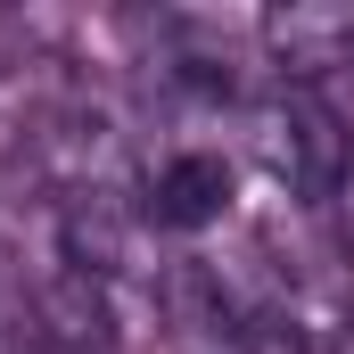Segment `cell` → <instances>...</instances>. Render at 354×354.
I'll return each instance as SVG.
<instances>
[{
    "label": "cell",
    "instance_id": "6da1fadb",
    "mask_svg": "<svg viewBox=\"0 0 354 354\" xmlns=\"http://www.w3.org/2000/svg\"><path fill=\"white\" fill-rule=\"evenodd\" d=\"M256 149H264V165H272L280 189H297V198H346L354 132H346V115L322 91H305V83L272 91L264 107H256Z\"/></svg>",
    "mask_w": 354,
    "mask_h": 354
},
{
    "label": "cell",
    "instance_id": "7a4b0ae2",
    "mask_svg": "<svg viewBox=\"0 0 354 354\" xmlns=\"http://www.w3.org/2000/svg\"><path fill=\"white\" fill-rule=\"evenodd\" d=\"M25 338L50 346V354H115V305H107L99 280L58 272V280L33 297V330H25Z\"/></svg>",
    "mask_w": 354,
    "mask_h": 354
},
{
    "label": "cell",
    "instance_id": "3957f363",
    "mask_svg": "<svg viewBox=\"0 0 354 354\" xmlns=\"http://www.w3.org/2000/svg\"><path fill=\"white\" fill-rule=\"evenodd\" d=\"M223 214H231V165L214 149H181V157L157 165V181H149V223L157 231H206Z\"/></svg>",
    "mask_w": 354,
    "mask_h": 354
},
{
    "label": "cell",
    "instance_id": "277c9868",
    "mask_svg": "<svg viewBox=\"0 0 354 354\" xmlns=\"http://www.w3.org/2000/svg\"><path fill=\"white\" fill-rule=\"evenodd\" d=\"M264 41L305 91H313V75H330V66H354V17L346 8H272Z\"/></svg>",
    "mask_w": 354,
    "mask_h": 354
},
{
    "label": "cell",
    "instance_id": "5b68a950",
    "mask_svg": "<svg viewBox=\"0 0 354 354\" xmlns=\"http://www.w3.org/2000/svg\"><path fill=\"white\" fill-rule=\"evenodd\" d=\"M346 354H354V346H346Z\"/></svg>",
    "mask_w": 354,
    "mask_h": 354
}]
</instances>
